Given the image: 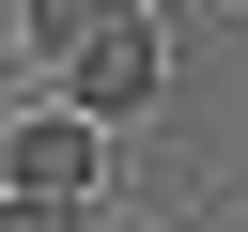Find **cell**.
Segmentation results:
<instances>
[{"label": "cell", "mask_w": 248, "mask_h": 232, "mask_svg": "<svg viewBox=\"0 0 248 232\" xmlns=\"http://www.w3.org/2000/svg\"><path fill=\"white\" fill-rule=\"evenodd\" d=\"M93 170H108V124H78V108H31V124H0V186L93 201Z\"/></svg>", "instance_id": "7a4b0ae2"}, {"label": "cell", "mask_w": 248, "mask_h": 232, "mask_svg": "<svg viewBox=\"0 0 248 232\" xmlns=\"http://www.w3.org/2000/svg\"><path fill=\"white\" fill-rule=\"evenodd\" d=\"M108 15H140V0H31V46H46V62H62V46H93V31H108Z\"/></svg>", "instance_id": "3957f363"}, {"label": "cell", "mask_w": 248, "mask_h": 232, "mask_svg": "<svg viewBox=\"0 0 248 232\" xmlns=\"http://www.w3.org/2000/svg\"><path fill=\"white\" fill-rule=\"evenodd\" d=\"M0 232H93V201H46V186H0Z\"/></svg>", "instance_id": "277c9868"}, {"label": "cell", "mask_w": 248, "mask_h": 232, "mask_svg": "<svg viewBox=\"0 0 248 232\" xmlns=\"http://www.w3.org/2000/svg\"><path fill=\"white\" fill-rule=\"evenodd\" d=\"M155 93H170V31H155V0L108 15L93 46H62V108H78V124H140Z\"/></svg>", "instance_id": "6da1fadb"}]
</instances>
